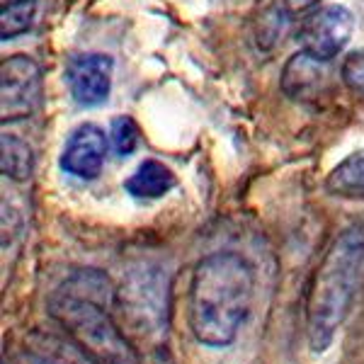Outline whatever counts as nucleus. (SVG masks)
I'll use <instances>...</instances> for the list:
<instances>
[{
  "label": "nucleus",
  "instance_id": "nucleus-1",
  "mask_svg": "<svg viewBox=\"0 0 364 364\" xmlns=\"http://www.w3.org/2000/svg\"><path fill=\"white\" fill-rule=\"evenodd\" d=\"M255 274L238 252H211L195 267L187 301L190 331L207 348H228L248 321Z\"/></svg>",
  "mask_w": 364,
  "mask_h": 364
},
{
  "label": "nucleus",
  "instance_id": "nucleus-2",
  "mask_svg": "<svg viewBox=\"0 0 364 364\" xmlns=\"http://www.w3.org/2000/svg\"><path fill=\"white\" fill-rule=\"evenodd\" d=\"M114 301L109 279L95 269H83L49 299V316L92 364H141L136 350L109 314Z\"/></svg>",
  "mask_w": 364,
  "mask_h": 364
},
{
  "label": "nucleus",
  "instance_id": "nucleus-3",
  "mask_svg": "<svg viewBox=\"0 0 364 364\" xmlns=\"http://www.w3.org/2000/svg\"><path fill=\"white\" fill-rule=\"evenodd\" d=\"M364 287V221L338 233L311 279L306 336L314 352H326Z\"/></svg>",
  "mask_w": 364,
  "mask_h": 364
},
{
  "label": "nucleus",
  "instance_id": "nucleus-4",
  "mask_svg": "<svg viewBox=\"0 0 364 364\" xmlns=\"http://www.w3.org/2000/svg\"><path fill=\"white\" fill-rule=\"evenodd\" d=\"M119 328L141 364H173L168 352L170 287L161 267H134L117 291Z\"/></svg>",
  "mask_w": 364,
  "mask_h": 364
},
{
  "label": "nucleus",
  "instance_id": "nucleus-5",
  "mask_svg": "<svg viewBox=\"0 0 364 364\" xmlns=\"http://www.w3.org/2000/svg\"><path fill=\"white\" fill-rule=\"evenodd\" d=\"M42 102V68L32 56L17 54L0 63V117L3 124L27 119Z\"/></svg>",
  "mask_w": 364,
  "mask_h": 364
},
{
  "label": "nucleus",
  "instance_id": "nucleus-6",
  "mask_svg": "<svg viewBox=\"0 0 364 364\" xmlns=\"http://www.w3.org/2000/svg\"><path fill=\"white\" fill-rule=\"evenodd\" d=\"M352 32H355V15L345 5H326L311 13L301 22L296 32V39L301 44V51L331 61L350 44Z\"/></svg>",
  "mask_w": 364,
  "mask_h": 364
},
{
  "label": "nucleus",
  "instance_id": "nucleus-7",
  "mask_svg": "<svg viewBox=\"0 0 364 364\" xmlns=\"http://www.w3.org/2000/svg\"><path fill=\"white\" fill-rule=\"evenodd\" d=\"M114 61L107 54H83L68 63L66 80L70 97L80 107H97L112 92Z\"/></svg>",
  "mask_w": 364,
  "mask_h": 364
},
{
  "label": "nucleus",
  "instance_id": "nucleus-8",
  "mask_svg": "<svg viewBox=\"0 0 364 364\" xmlns=\"http://www.w3.org/2000/svg\"><path fill=\"white\" fill-rule=\"evenodd\" d=\"M107 136L95 124L78 127L68 136L61 154V170L78 180H95L107 158Z\"/></svg>",
  "mask_w": 364,
  "mask_h": 364
},
{
  "label": "nucleus",
  "instance_id": "nucleus-9",
  "mask_svg": "<svg viewBox=\"0 0 364 364\" xmlns=\"http://www.w3.org/2000/svg\"><path fill=\"white\" fill-rule=\"evenodd\" d=\"M328 85V61L299 51L282 68V90L287 97L299 102H311L326 92Z\"/></svg>",
  "mask_w": 364,
  "mask_h": 364
},
{
  "label": "nucleus",
  "instance_id": "nucleus-10",
  "mask_svg": "<svg viewBox=\"0 0 364 364\" xmlns=\"http://www.w3.org/2000/svg\"><path fill=\"white\" fill-rule=\"evenodd\" d=\"M175 187V175L166 163L144 161L124 182V190L136 199H161Z\"/></svg>",
  "mask_w": 364,
  "mask_h": 364
},
{
  "label": "nucleus",
  "instance_id": "nucleus-11",
  "mask_svg": "<svg viewBox=\"0 0 364 364\" xmlns=\"http://www.w3.org/2000/svg\"><path fill=\"white\" fill-rule=\"evenodd\" d=\"M326 187L331 195L364 199V151H357V154L345 158L343 163H338L328 175Z\"/></svg>",
  "mask_w": 364,
  "mask_h": 364
},
{
  "label": "nucleus",
  "instance_id": "nucleus-12",
  "mask_svg": "<svg viewBox=\"0 0 364 364\" xmlns=\"http://www.w3.org/2000/svg\"><path fill=\"white\" fill-rule=\"evenodd\" d=\"M0 170L13 182L29 180L34 170L32 149L13 134H3V139H0Z\"/></svg>",
  "mask_w": 364,
  "mask_h": 364
},
{
  "label": "nucleus",
  "instance_id": "nucleus-13",
  "mask_svg": "<svg viewBox=\"0 0 364 364\" xmlns=\"http://www.w3.org/2000/svg\"><path fill=\"white\" fill-rule=\"evenodd\" d=\"M34 17H37V0H15V3L3 5L0 10V37L3 42L20 37L32 29Z\"/></svg>",
  "mask_w": 364,
  "mask_h": 364
},
{
  "label": "nucleus",
  "instance_id": "nucleus-14",
  "mask_svg": "<svg viewBox=\"0 0 364 364\" xmlns=\"http://www.w3.org/2000/svg\"><path fill=\"white\" fill-rule=\"evenodd\" d=\"M287 15L289 10L284 5H269V8L260 10L255 22V42L260 49L269 51L274 44H279V37L287 27Z\"/></svg>",
  "mask_w": 364,
  "mask_h": 364
},
{
  "label": "nucleus",
  "instance_id": "nucleus-15",
  "mask_svg": "<svg viewBox=\"0 0 364 364\" xmlns=\"http://www.w3.org/2000/svg\"><path fill=\"white\" fill-rule=\"evenodd\" d=\"M109 144L119 158H127L139 146V127L132 117H114L109 124Z\"/></svg>",
  "mask_w": 364,
  "mask_h": 364
},
{
  "label": "nucleus",
  "instance_id": "nucleus-16",
  "mask_svg": "<svg viewBox=\"0 0 364 364\" xmlns=\"http://www.w3.org/2000/svg\"><path fill=\"white\" fill-rule=\"evenodd\" d=\"M44 343V348L51 352L61 364H92L90 360L85 357V352L78 348L70 338L61 340V338H51V336H44L39 338Z\"/></svg>",
  "mask_w": 364,
  "mask_h": 364
},
{
  "label": "nucleus",
  "instance_id": "nucleus-17",
  "mask_svg": "<svg viewBox=\"0 0 364 364\" xmlns=\"http://www.w3.org/2000/svg\"><path fill=\"white\" fill-rule=\"evenodd\" d=\"M343 80L352 92L364 95V49L355 51L343 63Z\"/></svg>",
  "mask_w": 364,
  "mask_h": 364
},
{
  "label": "nucleus",
  "instance_id": "nucleus-18",
  "mask_svg": "<svg viewBox=\"0 0 364 364\" xmlns=\"http://www.w3.org/2000/svg\"><path fill=\"white\" fill-rule=\"evenodd\" d=\"M282 3H284V8L289 10V13H301V10L314 8L318 0H282Z\"/></svg>",
  "mask_w": 364,
  "mask_h": 364
},
{
  "label": "nucleus",
  "instance_id": "nucleus-19",
  "mask_svg": "<svg viewBox=\"0 0 364 364\" xmlns=\"http://www.w3.org/2000/svg\"><path fill=\"white\" fill-rule=\"evenodd\" d=\"M8 3H15V0H3V5H8Z\"/></svg>",
  "mask_w": 364,
  "mask_h": 364
}]
</instances>
